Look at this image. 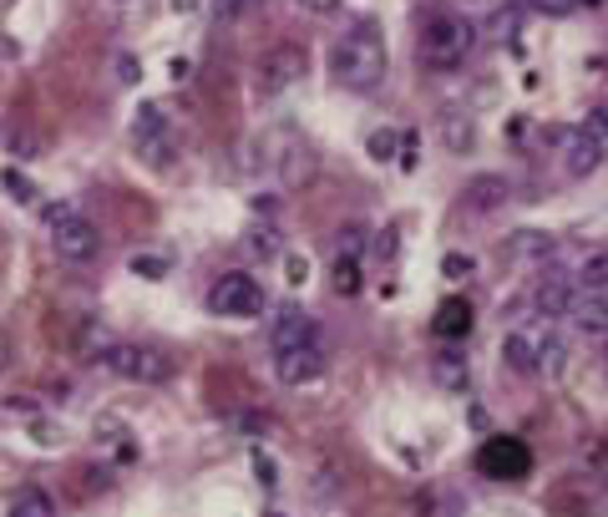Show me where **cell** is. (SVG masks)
I'll return each instance as SVG.
<instances>
[{
	"instance_id": "cell-16",
	"label": "cell",
	"mask_w": 608,
	"mask_h": 517,
	"mask_svg": "<svg viewBox=\"0 0 608 517\" xmlns=\"http://www.w3.org/2000/svg\"><path fill=\"white\" fill-rule=\"evenodd\" d=\"M431 376H437L441 391H467V380H471V366L461 350H441L437 360H431Z\"/></svg>"
},
{
	"instance_id": "cell-27",
	"label": "cell",
	"mask_w": 608,
	"mask_h": 517,
	"mask_svg": "<svg viewBox=\"0 0 608 517\" xmlns=\"http://www.w3.org/2000/svg\"><path fill=\"white\" fill-rule=\"evenodd\" d=\"M396 142H401L396 132H376V138H370V158H376V162H390V158H396Z\"/></svg>"
},
{
	"instance_id": "cell-36",
	"label": "cell",
	"mask_w": 608,
	"mask_h": 517,
	"mask_svg": "<svg viewBox=\"0 0 608 517\" xmlns=\"http://www.w3.org/2000/svg\"><path fill=\"white\" fill-rule=\"evenodd\" d=\"M117 67H122V81H138V61H132V57H122Z\"/></svg>"
},
{
	"instance_id": "cell-5",
	"label": "cell",
	"mask_w": 608,
	"mask_h": 517,
	"mask_svg": "<svg viewBox=\"0 0 608 517\" xmlns=\"http://www.w3.org/2000/svg\"><path fill=\"white\" fill-rule=\"evenodd\" d=\"M208 310L223 315V320H259L265 315V289L253 275H223L208 289Z\"/></svg>"
},
{
	"instance_id": "cell-40",
	"label": "cell",
	"mask_w": 608,
	"mask_h": 517,
	"mask_svg": "<svg viewBox=\"0 0 608 517\" xmlns=\"http://www.w3.org/2000/svg\"><path fill=\"white\" fill-rule=\"evenodd\" d=\"M467 6H471V0H467Z\"/></svg>"
},
{
	"instance_id": "cell-21",
	"label": "cell",
	"mask_w": 608,
	"mask_h": 517,
	"mask_svg": "<svg viewBox=\"0 0 608 517\" xmlns=\"http://www.w3.org/2000/svg\"><path fill=\"white\" fill-rule=\"evenodd\" d=\"M11 513L16 517H51L57 513V503H51L41 487H21V493H11Z\"/></svg>"
},
{
	"instance_id": "cell-25",
	"label": "cell",
	"mask_w": 608,
	"mask_h": 517,
	"mask_svg": "<svg viewBox=\"0 0 608 517\" xmlns=\"http://www.w3.org/2000/svg\"><path fill=\"white\" fill-rule=\"evenodd\" d=\"M441 275L467 279V275H477V259H471V253H447V259H441Z\"/></svg>"
},
{
	"instance_id": "cell-33",
	"label": "cell",
	"mask_w": 608,
	"mask_h": 517,
	"mask_svg": "<svg viewBox=\"0 0 608 517\" xmlns=\"http://www.w3.org/2000/svg\"><path fill=\"white\" fill-rule=\"evenodd\" d=\"M396 249H401V239H396V229H386V233L376 239V253H380V259H390Z\"/></svg>"
},
{
	"instance_id": "cell-2",
	"label": "cell",
	"mask_w": 608,
	"mask_h": 517,
	"mask_svg": "<svg viewBox=\"0 0 608 517\" xmlns=\"http://www.w3.org/2000/svg\"><path fill=\"white\" fill-rule=\"evenodd\" d=\"M421 67L431 71H457L461 61L477 51V26L461 21V16H431L421 26Z\"/></svg>"
},
{
	"instance_id": "cell-8",
	"label": "cell",
	"mask_w": 608,
	"mask_h": 517,
	"mask_svg": "<svg viewBox=\"0 0 608 517\" xmlns=\"http://www.w3.org/2000/svg\"><path fill=\"white\" fill-rule=\"evenodd\" d=\"M305 67H310V57H305L299 47H275L265 61H259L253 87H259V97H279V92H289V87L305 77Z\"/></svg>"
},
{
	"instance_id": "cell-34",
	"label": "cell",
	"mask_w": 608,
	"mask_h": 517,
	"mask_svg": "<svg viewBox=\"0 0 608 517\" xmlns=\"http://www.w3.org/2000/svg\"><path fill=\"white\" fill-rule=\"evenodd\" d=\"M299 6H305V11H315V16H330V11H340L345 0H299Z\"/></svg>"
},
{
	"instance_id": "cell-9",
	"label": "cell",
	"mask_w": 608,
	"mask_h": 517,
	"mask_svg": "<svg viewBox=\"0 0 608 517\" xmlns=\"http://www.w3.org/2000/svg\"><path fill=\"white\" fill-rule=\"evenodd\" d=\"M275 370H279L285 386H310V380H320V370H325V345L320 340L289 345V350L275 356Z\"/></svg>"
},
{
	"instance_id": "cell-39",
	"label": "cell",
	"mask_w": 608,
	"mask_h": 517,
	"mask_svg": "<svg viewBox=\"0 0 608 517\" xmlns=\"http://www.w3.org/2000/svg\"><path fill=\"white\" fill-rule=\"evenodd\" d=\"M604 370H608V345H604Z\"/></svg>"
},
{
	"instance_id": "cell-4",
	"label": "cell",
	"mask_w": 608,
	"mask_h": 517,
	"mask_svg": "<svg viewBox=\"0 0 608 517\" xmlns=\"http://www.w3.org/2000/svg\"><path fill=\"white\" fill-rule=\"evenodd\" d=\"M97 366H107L122 380H142V386H162L172 376V360L162 350H148V345H102Z\"/></svg>"
},
{
	"instance_id": "cell-13",
	"label": "cell",
	"mask_w": 608,
	"mask_h": 517,
	"mask_svg": "<svg viewBox=\"0 0 608 517\" xmlns=\"http://www.w3.org/2000/svg\"><path fill=\"white\" fill-rule=\"evenodd\" d=\"M552 253H558V239L542 229H517L507 239V259H517V265H548Z\"/></svg>"
},
{
	"instance_id": "cell-20",
	"label": "cell",
	"mask_w": 608,
	"mask_h": 517,
	"mask_svg": "<svg viewBox=\"0 0 608 517\" xmlns=\"http://www.w3.org/2000/svg\"><path fill=\"white\" fill-rule=\"evenodd\" d=\"M441 138H447L451 152H467L471 142H477V127H471V117L461 112V107H447V112H441Z\"/></svg>"
},
{
	"instance_id": "cell-29",
	"label": "cell",
	"mask_w": 608,
	"mask_h": 517,
	"mask_svg": "<svg viewBox=\"0 0 608 517\" xmlns=\"http://www.w3.org/2000/svg\"><path fill=\"white\" fill-rule=\"evenodd\" d=\"M253 471H259V483H265V487H279V467H275V457H265V451H253Z\"/></svg>"
},
{
	"instance_id": "cell-37",
	"label": "cell",
	"mask_w": 608,
	"mask_h": 517,
	"mask_svg": "<svg viewBox=\"0 0 608 517\" xmlns=\"http://www.w3.org/2000/svg\"><path fill=\"white\" fill-rule=\"evenodd\" d=\"M11 6H16V0H0V16H6V11H11Z\"/></svg>"
},
{
	"instance_id": "cell-7",
	"label": "cell",
	"mask_w": 608,
	"mask_h": 517,
	"mask_svg": "<svg viewBox=\"0 0 608 517\" xmlns=\"http://www.w3.org/2000/svg\"><path fill=\"white\" fill-rule=\"evenodd\" d=\"M132 142H138V158L152 168H168L172 148H178V132H172L168 112L162 107H142L138 122H132Z\"/></svg>"
},
{
	"instance_id": "cell-32",
	"label": "cell",
	"mask_w": 608,
	"mask_h": 517,
	"mask_svg": "<svg viewBox=\"0 0 608 517\" xmlns=\"http://www.w3.org/2000/svg\"><path fill=\"white\" fill-rule=\"evenodd\" d=\"M253 249H259V253H275V249H279L275 229H253Z\"/></svg>"
},
{
	"instance_id": "cell-35",
	"label": "cell",
	"mask_w": 608,
	"mask_h": 517,
	"mask_svg": "<svg viewBox=\"0 0 608 517\" xmlns=\"http://www.w3.org/2000/svg\"><path fill=\"white\" fill-rule=\"evenodd\" d=\"M6 370H11V340L0 335V376H6Z\"/></svg>"
},
{
	"instance_id": "cell-31",
	"label": "cell",
	"mask_w": 608,
	"mask_h": 517,
	"mask_svg": "<svg viewBox=\"0 0 608 517\" xmlns=\"http://www.w3.org/2000/svg\"><path fill=\"white\" fill-rule=\"evenodd\" d=\"M253 0H213V11H219V21H239L243 11H249Z\"/></svg>"
},
{
	"instance_id": "cell-6",
	"label": "cell",
	"mask_w": 608,
	"mask_h": 517,
	"mask_svg": "<svg viewBox=\"0 0 608 517\" xmlns=\"http://www.w3.org/2000/svg\"><path fill=\"white\" fill-rule=\"evenodd\" d=\"M528 467H532V451L517 437H487L482 451H477V471L487 483H517V477H528Z\"/></svg>"
},
{
	"instance_id": "cell-17",
	"label": "cell",
	"mask_w": 608,
	"mask_h": 517,
	"mask_svg": "<svg viewBox=\"0 0 608 517\" xmlns=\"http://www.w3.org/2000/svg\"><path fill=\"white\" fill-rule=\"evenodd\" d=\"M568 299H574V289L562 285V279H542V285L532 289V315H542V320L568 315Z\"/></svg>"
},
{
	"instance_id": "cell-26",
	"label": "cell",
	"mask_w": 608,
	"mask_h": 517,
	"mask_svg": "<svg viewBox=\"0 0 608 517\" xmlns=\"http://www.w3.org/2000/svg\"><path fill=\"white\" fill-rule=\"evenodd\" d=\"M517 21H522V16H517V6H512V11H497V16H492V36H497V41H512V36H517Z\"/></svg>"
},
{
	"instance_id": "cell-15",
	"label": "cell",
	"mask_w": 608,
	"mask_h": 517,
	"mask_svg": "<svg viewBox=\"0 0 608 517\" xmlns=\"http://www.w3.org/2000/svg\"><path fill=\"white\" fill-rule=\"evenodd\" d=\"M315 172H320V158H315L305 142H295V148L279 158V178H285V188H305Z\"/></svg>"
},
{
	"instance_id": "cell-19",
	"label": "cell",
	"mask_w": 608,
	"mask_h": 517,
	"mask_svg": "<svg viewBox=\"0 0 608 517\" xmlns=\"http://www.w3.org/2000/svg\"><path fill=\"white\" fill-rule=\"evenodd\" d=\"M542 340V335H538ZM538 340H532V335H522V330H512L502 340V360L512 370H522V376H528V370H538Z\"/></svg>"
},
{
	"instance_id": "cell-30",
	"label": "cell",
	"mask_w": 608,
	"mask_h": 517,
	"mask_svg": "<svg viewBox=\"0 0 608 517\" xmlns=\"http://www.w3.org/2000/svg\"><path fill=\"white\" fill-rule=\"evenodd\" d=\"M6 188H11V198H16V203H31V198H36V188L26 183L21 172H6Z\"/></svg>"
},
{
	"instance_id": "cell-1",
	"label": "cell",
	"mask_w": 608,
	"mask_h": 517,
	"mask_svg": "<svg viewBox=\"0 0 608 517\" xmlns=\"http://www.w3.org/2000/svg\"><path fill=\"white\" fill-rule=\"evenodd\" d=\"M330 71L340 81L345 92H376L380 81L390 71V51H386V36L376 26H356V31H345L335 41V57H330Z\"/></svg>"
},
{
	"instance_id": "cell-24",
	"label": "cell",
	"mask_w": 608,
	"mask_h": 517,
	"mask_svg": "<svg viewBox=\"0 0 608 517\" xmlns=\"http://www.w3.org/2000/svg\"><path fill=\"white\" fill-rule=\"evenodd\" d=\"M132 275L162 279V275H168V259H162V253H138V259H132Z\"/></svg>"
},
{
	"instance_id": "cell-18",
	"label": "cell",
	"mask_w": 608,
	"mask_h": 517,
	"mask_svg": "<svg viewBox=\"0 0 608 517\" xmlns=\"http://www.w3.org/2000/svg\"><path fill=\"white\" fill-rule=\"evenodd\" d=\"M330 289L335 295H360V253L356 249H340L335 253V265H330Z\"/></svg>"
},
{
	"instance_id": "cell-23",
	"label": "cell",
	"mask_w": 608,
	"mask_h": 517,
	"mask_svg": "<svg viewBox=\"0 0 608 517\" xmlns=\"http://www.w3.org/2000/svg\"><path fill=\"white\" fill-rule=\"evenodd\" d=\"M467 193H471V203H477V208H497V203H502V193H507V183H502V178H477Z\"/></svg>"
},
{
	"instance_id": "cell-38",
	"label": "cell",
	"mask_w": 608,
	"mask_h": 517,
	"mask_svg": "<svg viewBox=\"0 0 608 517\" xmlns=\"http://www.w3.org/2000/svg\"><path fill=\"white\" fill-rule=\"evenodd\" d=\"M574 6H604V0H574Z\"/></svg>"
},
{
	"instance_id": "cell-22",
	"label": "cell",
	"mask_w": 608,
	"mask_h": 517,
	"mask_svg": "<svg viewBox=\"0 0 608 517\" xmlns=\"http://www.w3.org/2000/svg\"><path fill=\"white\" fill-rule=\"evenodd\" d=\"M578 285L584 289H604L608 285V249H594L578 259Z\"/></svg>"
},
{
	"instance_id": "cell-12",
	"label": "cell",
	"mask_w": 608,
	"mask_h": 517,
	"mask_svg": "<svg viewBox=\"0 0 608 517\" xmlns=\"http://www.w3.org/2000/svg\"><path fill=\"white\" fill-rule=\"evenodd\" d=\"M604 158L608 152L598 148V138L594 132H588V127H578V132H568V172H574V178H594L598 168H604Z\"/></svg>"
},
{
	"instance_id": "cell-14",
	"label": "cell",
	"mask_w": 608,
	"mask_h": 517,
	"mask_svg": "<svg viewBox=\"0 0 608 517\" xmlns=\"http://www.w3.org/2000/svg\"><path fill=\"white\" fill-rule=\"evenodd\" d=\"M471 325H477V315H471L467 299H441V310H437V320H431V330H437V340L451 345V340H467Z\"/></svg>"
},
{
	"instance_id": "cell-11",
	"label": "cell",
	"mask_w": 608,
	"mask_h": 517,
	"mask_svg": "<svg viewBox=\"0 0 608 517\" xmlns=\"http://www.w3.org/2000/svg\"><path fill=\"white\" fill-rule=\"evenodd\" d=\"M568 320L578 335H608V295L604 289H584L568 299Z\"/></svg>"
},
{
	"instance_id": "cell-28",
	"label": "cell",
	"mask_w": 608,
	"mask_h": 517,
	"mask_svg": "<svg viewBox=\"0 0 608 517\" xmlns=\"http://www.w3.org/2000/svg\"><path fill=\"white\" fill-rule=\"evenodd\" d=\"M588 132H594V138H598V148H604L608 152V107H594V112H588Z\"/></svg>"
},
{
	"instance_id": "cell-3",
	"label": "cell",
	"mask_w": 608,
	"mask_h": 517,
	"mask_svg": "<svg viewBox=\"0 0 608 517\" xmlns=\"http://www.w3.org/2000/svg\"><path fill=\"white\" fill-rule=\"evenodd\" d=\"M47 229H51V249H57L67 265H87V259H97V249H102L97 223L87 219V213H77L71 203L47 208Z\"/></svg>"
},
{
	"instance_id": "cell-10",
	"label": "cell",
	"mask_w": 608,
	"mask_h": 517,
	"mask_svg": "<svg viewBox=\"0 0 608 517\" xmlns=\"http://www.w3.org/2000/svg\"><path fill=\"white\" fill-rule=\"evenodd\" d=\"M305 340H320V325L299 310V305H279V310L269 315V345H275V356L289 350V345H305Z\"/></svg>"
}]
</instances>
